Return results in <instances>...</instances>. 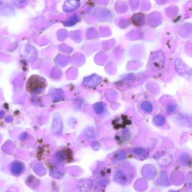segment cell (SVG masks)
Listing matches in <instances>:
<instances>
[{"mask_svg": "<svg viewBox=\"0 0 192 192\" xmlns=\"http://www.w3.org/2000/svg\"><path fill=\"white\" fill-rule=\"evenodd\" d=\"M85 135L86 136L90 138L93 139L95 138L97 136V133L94 129L89 128L86 130Z\"/></svg>", "mask_w": 192, "mask_h": 192, "instance_id": "obj_10", "label": "cell"}, {"mask_svg": "<svg viewBox=\"0 0 192 192\" xmlns=\"http://www.w3.org/2000/svg\"><path fill=\"white\" fill-rule=\"evenodd\" d=\"M142 109L147 112H150L152 110V106L151 104H146L142 105Z\"/></svg>", "mask_w": 192, "mask_h": 192, "instance_id": "obj_12", "label": "cell"}, {"mask_svg": "<svg viewBox=\"0 0 192 192\" xmlns=\"http://www.w3.org/2000/svg\"><path fill=\"white\" fill-rule=\"evenodd\" d=\"M122 153L119 154V155L118 156H119V157H118V159H119V160H122L125 157V153Z\"/></svg>", "mask_w": 192, "mask_h": 192, "instance_id": "obj_14", "label": "cell"}, {"mask_svg": "<svg viewBox=\"0 0 192 192\" xmlns=\"http://www.w3.org/2000/svg\"><path fill=\"white\" fill-rule=\"evenodd\" d=\"M78 20V18L76 16H74L71 17L64 23V25L66 26H72L76 24Z\"/></svg>", "mask_w": 192, "mask_h": 192, "instance_id": "obj_9", "label": "cell"}, {"mask_svg": "<svg viewBox=\"0 0 192 192\" xmlns=\"http://www.w3.org/2000/svg\"><path fill=\"white\" fill-rule=\"evenodd\" d=\"M62 122L61 120L55 119L53 122L52 130L55 133H60L62 131Z\"/></svg>", "mask_w": 192, "mask_h": 192, "instance_id": "obj_5", "label": "cell"}, {"mask_svg": "<svg viewBox=\"0 0 192 192\" xmlns=\"http://www.w3.org/2000/svg\"><path fill=\"white\" fill-rule=\"evenodd\" d=\"M135 154L140 157H144L145 158L148 155V152L145 149L142 148H136L134 150Z\"/></svg>", "mask_w": 192, "mask_h": 192, "instance_id": "obj_7", "label": "cell"}, {"mask_svg": "<svg viewBox=\"0 0 192 192\" xmlns=\"http://www.w3.org/2000/svg\"><path fill=\"white\" fill-rule=\"evenodd\" d=\"M78 0H67L64 5V10L66 13L72 11L79 6Z\"/></svg>", "mask_w": 192, "mask_h": 192, "instance_id": "obj_2", "label": "cell"}, {"mask_svg": "<svg viewBox=\"0 0 192 192\" xmlns=\"http://www.w3.org/2000/svg\"><path fill=\"white\" fill-rule=\"evenodd\" d=\"M95 110L97 114H100L103 111V107L100 105H96L95 107Z\"/></svg>", "mask_w": 192, "mask_h": 192, "instance_id": "obj_13", "label": "cell"}, {"mask_svg": "<svg viewBox=\"0 0 192 192\" xmlns=\"http://www.w3.org/2000/svg\"><path fill=\"white\" fill-rule=\"evenodd\" d=\"M189 157L187 154L183 153L180 157V161L183 164H186L189 161Z\"/></svg>", "mask_w": 192, "mask_h": 192, "instance_id": "obj_11", "label": "cell"}, {"mask_svg": "<svg viewBox=\"0 0 192 192\" xmlns=\"http://www.w3.org/2000/svg\"><path fill=\"white\" fill-rule=\"evenodd\" d=\"M174 109L175 108L174 106H170L168 108V112L169 113L172 112L173 111Z\"/></svg>", "mask_w": 192, "mask_h": 192, "instance_id": "obj_15", "label": "cell"}, {"mask_svg": "<svg viewBox=\"0 0 192 192\" xmlns=\"http://www.w3.org/2000/svg\"><path fill=\"white\" fill-rule=\"evenodd\" d=\"M153 122L157 126H160L164 125L166 119L164 117L162 116H158L154 119Z\"/></svg>", "mask_w": 192, "mask_h": 192, "instance_id": "obj_8", "label": "cell"}, {"mask_svg": "<svg viewBox=\"0 0 192 192\" xmlns=\"http://www.w3.org/2000/svg\"><path fill=\"white\" fill-rule=\"evenodd\" d=\"M78 186L81 189H87L91 186V181L89 180H83L80 182Z\"/></svg>", "mask_w": 192, "mask_h": 192, "instance_id": "obj_6", "label": "cell"}, {"mask_svg": "<svg viewBox=\"0 0 192 192\" xmlns=\"http://www.w3.org/2000/svg\"><path fill=\"white\" fill-rule=\"evenodd\" d=\"M114 178L116 182L121 184H124L126 183L128 181V177L126 172L121 170H119L116 172Z\"/></svg>", "mask_w": 192, "mask_h": 192, "instance_id": "obj_3", "label": "cell"}, {"mask_svg": "<svg viewBox=\"0 0 192 192\" xmlns=\"http://www.w3.org/2000/svg\"><path fill=\"white\" fill-rule=\"evenodd\" d=\"M48 86L46 79L38 74L31 75L27 80L26 91L30 95L37 96L43 94Z\"/></svg>", "mask_w": 192, "mask_h": 192, "instance_id": "obj_1", "label": "cell"}, {"mask_svg": "<svg viewBox=\"0 0 192 192\" xmlns=\"http://www.w3.org/2000/svg\"><path fill=\"white\" fill-rule=\"evenodd\" d=\"M24 169V166L21 162H14L11 166V171L13 174L18 175L21 174Z\"/></svg>", "mask_w": 192, "mask_h": 192, "instance_id": "obj_4", "label": "cell"}]
</instances>
